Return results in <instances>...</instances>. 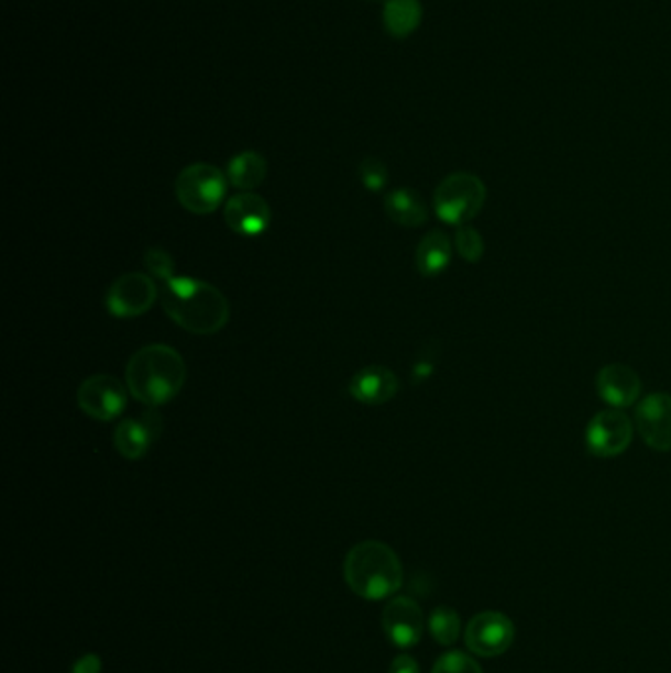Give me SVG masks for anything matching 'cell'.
I'll return each mask as SVG.
<instances>
[{
  "label": "cell",
  "instance_id": "10",
  "mask_svg": "<svg viewBox=\"0 0 671 673\" xmlns=\"http://www.w3.org/2000/svg\"><path fill=\"white\" fill-rule=\"evenodd\" d=\"M424 613L410 597H394L383 610V630L396 648H414L424 636Z\"/></svg>",
  "mask_w": 671,
  "mask_h": 673
},
{
  "label": "cell",
  "instance_id": "25",
  "mask_svg": "<svg viewBox=\"0 0 671 673\" xmlns=\"http://www.w3.org/2000/svg\"><path fill=\"white\" fill-rule=\"evenodd\" d=\"M103 672V662L97 654H85L75 662L72 668V673H101Z\"/></svg>",
  "mask_w": 671,
  "mask_h": 673
},
{
  "label": "cell",
  "instance_id": "20",
  "mask_svg": "<svg viewBox=\"0 0 671 673\" xmlns=\"http://www.w3.org/2000/svg\"><path fill=\"white\" fill-rule=\"evenodd\" d=\"M429 635L441 646H453L461 636V618L458 610L438 607L428 618Z\"/></svg>",
  "mask_w": 671,
  "mask_h": 673
},
{
  "label": "cell",
  "instance_id": "14",
  "mask_svg": "<svg viewBox=\"0 0 671 673\" xmlns=\"http://www.w3.org/2000/svg\"><path fill=\"white\" fill-rule=\"evenodd\" d=\"M640 393H642V380L635 368L623 363H613L598 371L597 394L606 406L615 410H625L635 406Z\"/></svg>",
  "mask_w": 671,
  "mask_h": 673
},
{
  "label": "cell",
  "instance_id": "23",
  "mask_svg": "<svg viewBox=\"0 0 671 673\" xmlns=\"http://www.w3.org/2000/svg\"><path fill=\"white\" fill-rule=\"evenodd\" d=\"M431 673H483V668L465 652L453 650L448 654L439 655Z\"/></svg>",
  "mask_w": 671,
  "mask_h": 673
},
{
  "label": "cell",
  "instance_id": "6",
  "mask_svg": "<svg viewBox=\"0 0 671 673\" xmlns=\"http://www.w3.org/2000/svg\"><path fill=\"white\" fill-rule=\"evenodd\" d=\"M158 296V286L152 276L142 272H129L109 286L105 306L114 318H139L152 309Z\"/></svg>",
  "mask_w": 671,
  "mask_h": 673
},
{
  "label": "cell",
  "instance_id": "21",
  "mask_svg": "<svg viewBox=\"0 0 671 673\" xmlns=\"http://www.w3.org/2000/svg\"><path fill=\"white\" fill-rule=\"evenodd\" d=\"M455 246H458L459 256L466 262H479L485 254L483 234L479 233L475 227H471V224L458 227Z\"/></svg>",
  "mask_w": 671,
  "mask_h": 673
},
{
  "label": "cell",
  "instance_id": "12",
  "mask_svg": "<svg viewBox=\"0 0 671 673\" xmlns=\"http://www.w3.org/2000/svg\"><path fill=\"white\" fill-rule=\"evenodd\" d=\"M164 430V420L158 411L148 410L139 418H127L114 430L112 441L122 457L139 461L148 453L150 448L160 440Z\"/></svg>",
  "mask_w": 671,
  "mask_h": 673
},
{
  "label": "cell",
  "instance_id": "18",
  "mask_svg": "<svg viewBox=\"0 0 671 673\" xmlns=\"http://www.w3.org/2000/svg\"><path fill=\"white\" fill-rule=\"evenodd\" d=\"M268 174V164L264 156L258 152H241L239 156H234L227 168V178L234 187L243 189V191H252L256 187L262 186V181L266 179Z\"/></svg>",
  "mask_w": 671,
  "mask_h": 673
},
{
  "label": "cell",
  "instance_id": "22",
  "mask_svg": "<svg viewBox=\"0 0 671 673\" xmlns=\"http://www.w3.org/2000/svg\"><path fill=\"white\" fill-rule=\"evenodd\" d=\"M144 266L154 280L168 282L176 276L174 258L160 246H150L144 253Z\"/></svg>",
  "mask_w": 671,
  "mask_h": 673
},
{
  "label": "cell",
  "instance_id": "2",
  "mask_svg": "<svg viewBox=\"0 0 671 673\" xmlns=\"http://www.w3.org/2000/svg\"><path fill=\"white\" fill-rule=\"evenodd\" d=\"M186 380V361L174 346L158 343L142 346L127 365L129 393L150 408L172 402Z\"/></svg>",
  "mask_w": 671,
  "mask_h": 673
},
{
  "label": "cell",
  "instance_id": "3",
  "mask_svg": "<svg viewBox=\"0 0 671 673\" xmlns=\"http://www.w3.org/2000/svg\"><path fill=\"white\" fill-rule=\"evenodd\" d=\"M343 575L354 595L366 600L391 597L404 581L400 558L391 545L376 540L356 543L349 550Z\"/></svg>",
  "mask_w": 671,
  "mask_h": 673
},
{
  "label": "cell",
  "instance_id": "26",
  "mask_svg": "<svg viewBox=\"0 0 671 673\" xmlns=\"http://www.w3.org/2000/svg\"><path fill=\"white\" fill-rule=\"evenodd\" d=\"M391 673H420V665L411 655L402 654L394 658L391 664Z\"/></svg>",
  "mask_w": 671,
  "mask_h": 673
},
{
  "label": "cell",
  "instance_id": "7",
  "mask_svg": "<svg viewBox=\"0 0 671 673\" xmlns=\"http://www.w3.org/2000/svg\"><path fill=\"white\" fill-rule=\"evenodd\" d=\"M124 384L111 374H94L77 390V406L85 416L99 421H111L127 410L129 394Z\"/></svg>",
  "mask_w": 671,
  "mask_h": 673
},
{
  "label": "cell",
  "instance_id": "24",
  "mask_svg": "<svg viewBox=\"0 0 671 673\" xmlns=\"http://www.w3.org/2000/svg\"><path fill=\"white\" fill-rule=\"evenodd\" d=\"M359 178L369 191H383L388 184V169L378 158H364L359 166Z\"/></svg>",
  "mask_w": 671,
  "mask_h": 673
},
{
  "label": "cell",
  "instance_id": "1",
  "mask_svg": "<svg viewBox=\"0 0 671 673\" xmlns=\"http://www.w3.org/2000/svg\"><path fill=\"white\" fill-rule=\"evenodd\" d=\"M162 308L168 318L194 335H215L231 318L229 299L209 282L174 276L162 282Z\"/></svg>",
  "mask_w": 671,
  "mask_h": 673
},
{
  "label": "cell",
  "instance_id": "11",
  "mask_svg": "<svg viewBox=\"0 0 671 673\" xmlns=\"http://www.w3.org/2000/svg\"><path fill=\"white\" fill-rule=\"evenodd\" d=\"M636 428L653 451H671V394L646 396L636 408Z\"/></svg>",
  "mask_w": 671,
  "mask_h": 673
},
{
  "label": "cell",
  "instance_id": "9",
  "mask_svg": "<svg viewBox=\"0 0 671 673\" xmlns=\"http://www.w3.org/2000/svg\"><path fill=\"white\" fill-rule=\"evenodd\" d=\"M516 636V628L510 618L485 610L469 620L465 628V644L479 658H496L510 650Z\"/></svg>",
  "mask_w": 671,
  "mask_h": 673
},
{
  "label": "cell",
  "instance_id": "8",
  "mask_svg": "<svg viewBox=\"0 0 671 673\" xmlns=\"http://www.w3.org/2000/svg\"><path fill=\"white\" fill-rule=\"evenodd\" d=\"M632 438L635 428L628 416L618 410H605L598 411L597 416L588 421L585 445L588 453L595 457H618L630 448Z\"/></svg>",
  "mask_w": 671,
  "mask_h": 673
},
{
  "label": "cell",
  "instance_id": "16",
  "mask_svg": "<svg viewBox=\"0 0 671 673\" xmlns=\"http://www.w3.org/2000/svg\"><path fill=\"white\" fill-rule=\"evenodd\" d=\"M451 256H453V246H451L448 234L439 229H433L418 244L416 268L424 278H436L448 271Z\"/></svg>",
  "mask_w": 671,
  "mask_h": 673
},
{
  "label": "cell",
  "instance_id": "4",
  "mask_svg": "<svg viewBox=\"0 0 671 673\" xmlns=\"http://www.w3.org/2000/svg\"><path fill=\"white\" fill-rule=\"evenodd\" d=\"M486 187L481 178L469 172L451 174L439 184L433 194L436 216L443 223L466 224L473 221L485 207Z\"/></svg>",
  "mask_w": 671,
  "mask_h": 673
},
{
  "label": "cell",
  "instance_id": "13",
  "mask_svg": "<svg viewBox=\"0 0 671 673\" xmlns=\"http://www.w3.org/2000/svg\"><path fill=\"white\" fill-rule=\"evenodd\" d=\"M223 217L233 233L258 236L271 227L272 211L264 197L243 191L224 203Z\"/></svg>",
  "mask_w": 671,
  "mask_h": 673
},
{
  "label": "cell",
  "instance_id": "15",
  "mask_svg": "<svg viewBox=\"0 0 671 673\" xmlns=\"http://www.w3.org/2000/svg\"><path fill=\"white\" fill-rule=\"evenodd\" d=\"M400 390L398 376L386 366H364L349 383V394L356 402L381 406L391 402Z\"/></svg>",
  "mask_w": 671,
  "mask_h": 673
},
{
  "label": "cell",
  "instance_id": "19",
  "mask_svg": "<svg viewBox=\"0 0 671 673\" xmlns=\"http://www.w3.org/2000/svg\"><path fill=\"white\" fill-rule=\"evenodd\" d=\"M420 0H388L384 7V24L392 36H410L420 26Z\"/></svg>",
  "mask_w": 671,
  "mask_h": 673
},
{
  "label": "cell",
  "instance_id": "5",
  "mask_svg": "<svg viewBox=\"0 0 671 673\" xmlns=\"http://www.w3.org/2000/svg\"><path fill=\"white\" fill-rule=\"evenodd\" d=\"M227 176L211 164H191L176 179L177 201L196 216L215 213L227 196Z\"/></svg>",
  "mask_w": 671,
  "mask_h": 673
},
{
  "label": "cell",
  "instance_id": "17",
  "mask_svg": "<svg viewBox=\"0 0 671 673\" xmlns=\"http://www.w3.org/2000/svg\"><path fill=\"white\" fill-rule=\"evenodd\" d=\"M384 211L394 223L406 229H418L428 221L429 217L428 206L424 203L420 194L408 187L394 189L384 197Z\"/></svg>",
  "mask_w": 671,
  "mask_h": 673
}]
</instances>
